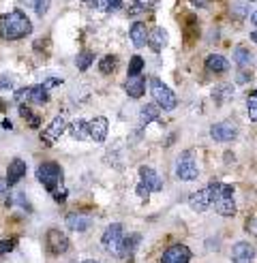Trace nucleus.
<instances>
[{
	"label": "nucleus",
	"mask_w": 257,
	"mask_h": 263,
	"mask_svg": "<svg viewBox=\"0 0 257 263\" xmlns=\"http://www.w3.org/2000/svg\"><path fill=\"white\" fill-rule=\"evenodd\" d=\"M231 95H234V90H231V86H227V84H223V86H218V88L214 90V99H216V101H223V99H229Z\"/></svg>",
	"instance_id": "33"
},
{
	"label": "nucleus",
	"mask_w": 257,
	"mask_h": 263,
	"mask_svg": "<svg viewBox=\"0 0 257 263\" xmlns=\"http://www.w3.org/2000/svg\"><path fill=\"white\" fill-rule=\"evenodd\" d=\"M165 43H167V32L163 30V28H154L150 34H148V47L152 49V51H159L165 47Z\"/></svg>",
	"instance_id": "22"
},
{
	"label": "nucleus",
	"mask_w": 257,
	"mask_h": 263,
	"mask_svg": "<svg viewBox=\"0 0 257 263\" xmlns=\"http://www.w3.org/2000/svg\"><path fill=\"white\" fill-rule=\"evenodd\" d=\"M251 24H253V26H255V28H257V11H255V13H253V15H251Z\"/></svg>",
	"instance_id": "39"
},
{
	"label": "nucleus",
	"mask_w": 257,
	"mask_h": 263,
	"mask_svg": "<svg viewBox=\"0 0 257 263\" xmlns=\"http://www.w3.org/2000/svg\"><path fill=\"white\" fill-rule=\"evenodd\" d=\"M20 3L26 5V7H32L39 17H43L49 11V0H20Z\"/></svg>",
	"instance_id": "25"
},
{
	"label": "nucleus",
	"mask_w": 257,
	"mask_h": 263,
	"mask_svg": "<svg viewBox=\"0 0 257 263\" xmlns=\"http://www.w3.org/2000/svg\"><path fill=\"white\" fill-rule=\"evenodd\" d=\"M141 71H144V58L133 56L128 60V75H141Z\"/></svg>",
	"instance_id": "31"
},
{
	"label": "nucleus",
	"mask_w": 257,
	"mask_h": 263,
	"mask_svg": "<svg viewBox=\"0 0 257 263\" xmlns=\"http://www.w3.org/2000/svg\"><path fill=\"white\" fill-rule=\"evenodd\" d=\"M139 235L131 233L128 238H124V248H122V257H133V253L137 251V244H139Z\"/></svg>",
	"instance_id": "28"
},
{
	"label": "nucleus",
	"mask_w": 257,
	"mask_h": 263,
	"mask_svg": "<svg viewBox=\"0 0 257 263\" xmlns=\"http://www.w3.org/2000/svg\"><path fill=\"white\" fill-rule=\"evenodd\" d=\"M93 62H95V54H93V51H88V49L80 51L77 58H75V64H77V69H80V71H88Z\"/></svg>",
	"instance_id": "26"
},
{
	"label": "nucleus",
	"mask_w": 257,
	"mask_h": 263,
	"mask_svg": "<svg viewBox=\"0 0 257 263\" xmlns=\"http://www.w3.org/2000/svg\"><path fill=\"white\" fill-rule=\"evenodd\" d=\"M159 116H161V107H159V105H157V103H146L144 107L139 109V122L146 126V124H150V122L157 120Z\"/></svg>",
	"instance_id": "21"
},
{
	"label": "nucleus",
	"mask_w": 257,
	"mask_h": 263,
	"mask_svg": "<svg viewBox=\"0 0 257 263\" xmlns=\"http://www.w3.org/2000/svg\"><path fill=\"white\" fill-rule=\"evenodd\" d=\"M210 137L214 141H221V143H227L231 139L238 137V128L234 122H216L210 126Z\"/></svg>",
	"instance_id": "11"
},
{
	"label": "nucleus",
	"mask_w": 257,
	"mask_h": 263,
	"mask_svg": "<svg viewBox=\"0 0 257 263\" xmlns=\"http://www.w3.org/2000/svg\"><path fill=\"white\" fill-rule=\"evenodd\" d=\"M189 261H191V251L185 244L170 246L161 257V263H189Z\"/></svg>",
	"instance_id": "12"
},
{
	"label": "nucleus",
	"mask_w": 257,
	"mask_h": 263,
	"mask_svg": "<svg viewBox=\"0 0 257 263\" xmlns=\"http://www.w3.org/2000/svg\"><path fill=\"white\" fill-rule=\"evenodd\" d=\"M45 242H47V248L51 255H62L69 251V238L58 229H49L45 235Z\"/></svg>",
	"instance_id": "10"
},
{
	"label": "nucleus",
	"mask_w": 257,
	"mask_h": 263,
	"mask_svg": "<svg viewBox=\"0 0 257 263\" xmlns=\"http://www.w3.org/2000/svg\"><path fill=\"white\" fill-rule=\"evenodd\" d=\"M82 263H101V261H82Z\"/></svg>",
	"instance_id": "43"
},
{
	"label": "nucleus",
	"mask_w": 257,
	"mask_h": 263,
	"mask_svg": "<svg viewBox=\"0 0 257 263\" xmlns=\"http://www.w3.org/2000/svg\"><path fill=\"white\" fill-rule=\"evenodd\" d=\"M247 80H251V73H244V71H242L240 77H238V82L242 84V82H247Z\"/></svg>",
	"instance_id": "38"
},
{
	"label": "nucleus",
	"mask_w": 257,
	"mask_h": 263,
	"mask_svg": "<svg viewBox=\"0 0 257 263\" xmlns=\"http://www.w3.org/2000/svg\"><path fill=\"white\" fill-rule=\"evenodd\" d=\"M26 161L22 159H13L7 167V182H9V186H15V184L26 176Z\"/></svg>",
	"instance_id": "17"
},
{
	"label": "nucleus",
	"mask_w": 257,
	"mask_h": 263,
	"mask_svg": "<svg viewBox=\"0 0 257 263\" xmlns=\"http://www.w3.org/2000/svg\"><path fill=\"white\" fill-rule=\"evenodd\" d=\"M247 111H249L251 120L257 122V90H253L251 95L247 97Z\"/></svg>",
	"instance_id": "30"
},
{
	"label": "nucleus",
	"mask_w": 257,
	"mask_h": 263,
	"mask_svg": "<svg viewBox=\"0 0 257 263\" xmlns=\"http://www.w3.org/2000/svg\"><path fill=\"white\" fill-rule=\"evenodd\" d=\"M62 84V80H56V77H49V80H45L43 82V86L49 90V88H54V86H60Z\"/></svg>",
	"instance_id": "36"
},
{
	"label": "nucleus",
	"mask_w": 257,
	"mask_h": 263,
	"mask_svg": "<svg viewBox=\"0 0 257 263\" xmlns=\"http://www.w3.org/2000/svg\"><path fill=\"white\" fill-rule=\"evenodd\" d=\"M150 95H152L154 103H157L161 109H165V111L176 109V105H178L176 95L172 92L170 86H165L161 80H157V77H152L150 80Z\"/></svg>",
	"instance_id": "6"
},
{
	"label": "nucleus",
	"mask_w": 257,
	"mask_h": 263,
	"mask_svg": "<svg viewBox=\"0 0 257 263\" xmlns=\"http://www.w3.org/2000/svg\"><path fill=\"white\" fill-rule=\"evenodd\" d=\"M103 244V251L109 253L112 257H122V248H124V227L120 222H114L105 229L101 238Z\"/></svg>",
	"instance_id": "4"
},
{
	"label": "nucleus",
	"mask_w": 257,
	"mask_h": 263,
	"mask_svg": "<svg viewBox=\"0 0 257 263\" xmlns=\"http://www.w3.org/2000/svg\"><path fill=\"white\" fill-rule=\"evenodd\" d=\"M9 189H11V186H9L7 178H0V201L7 203V205L11 203V199H9V195H11V193H9Z\"/></svg>",
	"instance_id": "34"
},
{
	"label": "nucleus",
	"mask_w": 257,
	"mask_h": 263,
	"mask_svg": "<svg viewBox=\"0 0 257 263\" xmlns=\"http://www.w3.org/2000/svg\"><path fill=\"white\" fill-rule=\"evenodd\" d=\"M251 41L257 45V30H255V32H251Z\"/></svg>",
	"instance_id": "40"
},
{
	"label": "nucleus",
	"mask_w": 257,
	"mask_h": 263,
	"mask_svg": "<svg viewBox=\"0 0 257 263\" xmlns=\"http://www.w3.org/2000/svg\"><path fill=\"white\" fill-rule=\"evenodd\" d=\"M30 32H32V22L20 9L9 11L0 17V36L5 41H17V39L28 36Z\"/></svg>",
	"instance_id": "2"
},
{
	"label": "nucleus",
	"mask_w": 257,
	"mask_h": 263,
	"mask_svg": "<svg viewBox=\"0 0 257 263\" xmlns=\"http://www.w3.org/2000/svg\"><path fill=\"white\" fill-rule=\"evenodd\" d=\"M20 105L22 103H30V105H45L49 101V90L43 86V84H34V86H26V88H20L15 95H13Z\"/></svg>",
	"instance_id": "7"
},
{
	"label": "nucleus",
	"mask_w": 257,
	"mask_h": 263,
	"mask_svg": "<svg viewBox=\"0 0 257 263\" xmlns=\"http://www.w3.org/2000/svg\"><path fill=\"white\" fill-rule=\"evenodd\" d=\"M62 178H64L62 167L54 161H45L36 167V180L51 193V197H54L58 203L67 199V189L62 186Z\"/></svg>",
	"instance_id": "1"
},
{
	"label": "nucleus",
	"mask_w": 257,
	"mask_h": 263,
	"mask_svg": "<svg viewBox=\"0 0 257 263\" xmlns=\"http://www.w3.org/2000/svg\"><path fill=\"white\" fill-rule=\"evenodd\" d=\"M234 62L238 64L240 69L251 67V62H253V54H251V49H249V47H244V45H238V47L234 49Z\"/></svg>",
	"instance_id": "24"
},
{
	"label": "nucleus",
	"mask_w": 257,
	"mask_h": 263,
	"mask_svg": "<svg viewBox=\"0 0 257 263\" xmlns=\"http://www.w3.org/2000/svg\"><path fill=\"white\" fill-rule=\"evenodd\" d=\"M189 205H191V210H195V212H206V210L212 205V203H210V191H208V186L201 189V191L191 193Z\"/></svg>",
	"instance_id": "16"
},
{
	"label": "nucleus",
	"mask_w": 257,
	"mask_h": 263,
	"mask_svg": "<svg viewBox=\"0 0 257 263\" xmlns=\"http://www.w3.org/2000/svg\"><path fill=\"white\" fill-rule=\"evenodd\" d=\"M206 69L210 73H225V71H229V62L221 54H210L206 58Z\"/></svg>",
	"instance_id": "20"
},
{
	"label": "nucleus",
	"mask_w": 257,
	"mask_h": 263,
	"mask_svg": "<svg viewBox=\"0 0 257 263\" xmlns=\"http://www.w3.org/2000/svg\"><path fill=\"white\" fill-rule=\"evenodd\" d=\"M82 3H86V5H90V7H95L97 0H82Z\"/></svg>",
	"instance_id": "41"
},
{
	"label": "nucleus",
	"mask_w": 257,
	"mask_h": 263,
	"mask_svg": "<svg viewBox=\"0 0 257 263\" xmlns=\"http://www.w3.org/2000/svg\"><path fill=\"white\" fill-rule=\"evenodd\" d=\"M15 244H17V240H3V242H0V255L11 253L13 248H15Z\"/></svg>",
	"instance_id": "35"
},
{
	"label": "nucleus",
	"mask_w": 257,
	"mask_h": 263,
	"mask_svg": "<svg viewBox=\"0 0 257 263\" xmlns=\"http://www.w3.org/2000/svg\"><path fill=\"white\" fill-rule=\"evenodd\" d=\"M148 28H146V24H141V22H135L131 26V30H128V36H131V41L135 47H144L148 45Z\"/></svg>",
	"instance_id": "19"
},
{
	"label": "nucleus",
	"mask_w": 257,
	"mask_h": 263,
	"mask_svg": "<svg viewBox=\"0 0 257 263\" xmlns=\"http://www.w3.org/2000/svg\"><path fill=\"white\" fill-rule=\"evenodd\" d=\"M135 191H137V195L141 197V199H146L150 193L163 191V180L159 178V174L154 172L152 167L141 165V167H139V184H137Z\"/></svg>",
	"instance_id": "5"
},
{
	"label": "nucleus",
	"mask_w": 257,
	"mask_h": 263,
	"mask_svg": "<svg viewBox=\"0 0 257 263\" xmlns=\"http://www.w3.org/2000/svg\"><path fill=\"white\" fill-rule=\"evenodd\" d=\"M154 5H157V0H135V3H133V9H131V13H141V11H148V9H152Z\"/></svg>",
	"instance_id": "32"
},
{
	"label": "nucleus",
	"mask_w": 257,
	"mask_h": 263,
	"mask_svg": "<svg viewBox=\"0 0 257 263\" xmlns=\"http://www.w3.org/2000/svg\"><path fill=\"white\" fill-rule=\"evenodd\" d=\"M69 133H71V137L77 139V141L90 139V137H88V122L82 120V118H77V120H73V122L69 124Z\"/></svg>",
	"instance_id": "23"
},
{
	"label": "nucleus",
	"mask_w": 257,
	"mask_h": 263,
	"mask_svg": "<svg viewBox=\"0 0 257 263\" xmlns=\"http://www.w3.org/2000/svg\"><path fill=\"white\" fill-rule=\"evenodd\" d=\"M197 176H199V169H197L195 159H193V154L182 152L176 159V178L182 182H193V180H197Z\"/></svg>",
	"instance_id": "8"
},
{
	"label": "nucleus",
	"mask_w": 257,
	"mask_h": 263,
	"mask_svg": "<svg viewBox=\"0 0 257 263\" xmlns=\"http://www.w3.org/2000/svg\"><path fill=\"white\" fill-rule=\"evenodd\" d=\"M208 191H210V203L214 205L216 214L218 216H234L236 214V201H234V186L223 182H212L208 184Z\"/></svg>",
	"instance_id": "3"
},
{
	"label": "nucleus",
	"mask_w": 257,
	"mask_h": 263,
	"mask_svg": "<svg viewBox=\"0 0 257 263\" xmlns=\"http://www.w3.org/2000/svg\"><path fill=\"white\" fill-rule=\"evenodd\" d=\"M116 67H118V58H116V56H105V58L99 60V71H101L103 75L114 73Z\"/></svg>",
	"instance_id": "29"
},
{
	"label": "nucleus",
	"mask_w": 257,
	"mask_h": 263,
	"mask_svg": "<svg viewBox=\"0 0 257 263\" xmlns=\"http://www.w3.org/2000/svg\"><path fill=\"white\" fill-rule=\"evenodd\" d=\"M95 7L105 13H118L122 9V0H97Z\"/></svg>",
	"instance_id": "27"
},
{
	"label": "nucleus",
	"mask_w": 257,
	"mask_h": 263,
	"mask_svg": "<svg viewBox=\"0 0 257 263\" xmlns=\"http://www.w3.org/2000/svg\"><path fill=\"white\" fill-rule=\"evenodd\" d=\"M124 90H126V95L131 97V99H139L146 92L144 75H128L126 77V84H124Z\"/></svg>",
	"instance_id": "18"
},
{
	"label": "nucleus",
	"mask_w": 257,
	"mask_h": 263,
	"mask_svg": "<svg viewBox=\"0 0 257 263\" xmlns=\"http://www.w3.org/2000/svg\"><path fill=\"white\" fill-rule=\"evenodd\" d=\"M69 128V124L64 122V118L62 116H58V118H54L43 130H41V141L45 143V146H54V143L62 137V133Z\"/></svg>",
	"instance_id": "9"
},
{
	"label": "nucleus",
	"mask_w": 257,
	"mask_h": 263,
	"mask_svg": "<svg viewBox=\"0 0 257 263\" xmlns=\"http://www.w3.org/2000/svg\"><path fill=\"white\" fill-rule=\"evenodd\" d=\"M3 126H5V128H9V130H11V128H13V126H11V122H9V120H5V122H3Z\"/></svg>",
	"instance_id": "42"
},
{
	"label": "nucleus",
	"mask_w": 257,
	"mask_h": 263,
	"mask_svg": "<svg viewBox=\"0 0 257 263\" xmlns=\"http://www.w3.org/2000/svg\"><path fill=\"white\" fill-rule=\"evenodd\" d=\"M88 137L93 139L95 143H103L107 137V118L97 116L95 120L88 122Z\"/></svg>",
	"instance_id": "13"
},
{
	"label": "nucleus",
	"mask_w": 257,
	"mask_h": 263,
	"mask_svg": "<svg viewBox=\"0 0 257 263\" xmlns=\"http://www.w3.org/2000/svg\"><path fill=\"white\" fill-rule=\"evenodd\" d=\"M255 248L249 242H238L231 248V263H253Z\"/></svg>",
	"instance_id": "15"
},
{
	"label": "nucleus",
	"mask_w": 257,
	"mask_h": 263,
	"mask_svg": "<svg viewBox=\"0 0 257 263\" xmlns=\"http://www.w3.org/2000/svg\"><path fill=\"white\" fill-rule=\"evenodd\" d=\"M64 222H67V227H69L71 231L84 233V231H88L90 227H93V216L84 214V212H71Z\"/></svg>",
	"instance_id": "14"
},
{
	"label": "nucleus",
	"mask_w": 257,
	"mask_h": 263,
	"mask_svg": "<svg viewBox=\"0 0 257 263\" xmlns=\"http://www.w3.org/2000/svg\"><path fill=\"white\" fill-rule=\"evenodd\" d=\"M189 3H191L193 7H197V9H204V7H208L210 0H189Z\"/></svg>",
	"instance_id": "37"
}]
</instances>
